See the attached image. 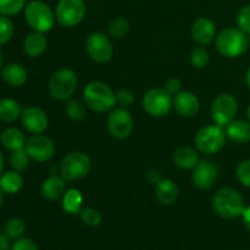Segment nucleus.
<instances>
[{"instance_id":"nucleus-1","label":"nucleus","mask_w":250,"mask_h":250,"mask_svg":"<svg viewBox=\"0 0 250 250\" xmlns=\"http://www.w3.org/2000/svg\"><path fill=\"white\" fill-rule=\"evenodd\" d=\"M215 214L225 220H234L242 216L246 209V202L241 193L231 187H224L216 190L211 200Z\"/></svg>"},{"instance_id":"nucleus-2","label":"nucleus","mask_w":250,"mask_h":250,"mask_svg":"<svg viewBox=\"0 0 250 250\" xmlns=\"http://www.w3.org/2000/svg\"><path fill=\"white\" fill-rule=\"evenodd\" d=\"M217 51L227 59H237L243 55L249 48V39L242 29L227 27L215 38Z\"/></svg>"},{"instance_id":"nucleus-3","label":"nucleus","mask_w":250,"mask_h":250,"mask_svg":"<svg viewBox=\"0 0 250 250\" xmlns=\"http://www.w3.org/2000/svg\"><path fill=\"white\" fill-rule=\"evenodd\" d=\"M83 99L90 110L103 114L114 109L116 105V93L106 83L93 81L83 89Z\"/></svg>"},{"instance_id":"nucleus-4","label":"nucleus","mask_w":250,"mask_h":250,"mask_svg":"<svg viewBox=\"0 0 250 250\" xmlns=\"http://www.w3.org/2000/svg\"><path fill=\"white\" fill-rule=\"evenodd\" d=\"M23 10L24 20L33 31L46 33L55 26V11H53L46 2L42 0H31L27 2Z\"/></svg>"},{"instance_id":"nucleus-5","label":"nucleus","mask_w":250,"mask_h":250,"mask_svg":"<svg viewBox=\"0 0 250 250\" xmlns=\"http://www.w3.org/2000/svg\"><path fill=\"white\" fill-rule=\"evenodd\" d=\"M226 132L219 125H208L198 129L194 136V144L198 150L207 155H212L225 148Z\"/></svg>"},{"instance_id":"nucleus-6","label":"nucleus","mask_w":250,"mask_h":250,"mask_svg":"<svg viewBox=\"0 0 250 250\" xmlns=\"http://www.w3.org/2000/svg\"><path fill=\"white\" fill-rule=\"evenodd\" d=\"M78 85V78L71 68H60L55 71L49 81L48 90L53 99L66 102L75 94Z\"/></svg>"},{"instance_id":"nucleus-7","label":"nucleus","mask_w":250,"mask_h":250,"mask_svg":"<svg viewBox=\"0 0 250 250\" xmlns=\"http://www.w3.org/2000/svg\"><path fill=\"white\" fill-rule=\"evenodd\" d=\"M142 105L149 116L164 117L173 107V97L165 88H151L143 95Z\"/></svg>"},{"instance_id":"nucleus-8","label":"nucleus","mask_w":250,"mask_h":250,"mask_svg":"<svg viewBox=\"0 0 250 250\" xmlns=\"http://www.w3.org/2000/svg\"><path fill=\"white\" fill-rule=\"evenodd\" d=\"M90 166L92 163L87 154L83 151H72L61 161L60 172L66 181H77L89 173Z\"/></svg>"},{"instance_id":"nucleus-9","label":"nucleus","mask_w":250,"mask_h":250,"mask_svg":"<svg viewBox=\"0 0 250 250\" xmlns=\"http://www.w3.org/2000/svg\"><path fill=\"white\" fill-rule=\"evenodd\" d=\"M87 7L83 0H60L55 7V17L62 27H75L84 19Z\"/></svg>"},{"instance_id":"nucleus-10","label":"nucleus","mask_w":250,"mask_h":250,"mask_svg":"<svg viewBox=\"0 0 250 250\" xmlns=\"http://www.w3.org/2000/svg\"><path fill=\"white\" fill-rule=\"evenodd\" d=\"M238 114V102L229 93L217 95L211 104V117L215 125L226 127Z\"/></svg>"},{"instance_id":"nucleus-11","label":"nucleus","mask_w":250,"mask_h":250,"mask_svg":"<svg viewBox=\"0 0 250 250\" xmlns=\"http://www.w3.org/2000/svg\"><path fill=\"white\" fill-rule=\"evenodd\" d=\"M85 50L93 61L106 63L114 56V46L109 37L103 32H93L85 41Z\"/></svg>"},{"instance_id":"nucleus-12","label":"nucleus","mask_w":250,"mask_h":250,"mask_svg":"<svg viewBox=\"0 0 250 250\" xmlns=\"http://www.w3.org/2000/svg\"><path fill=\"white\" fill-rule=\"evenodd\" d=\"M109 133L115 139H126L132 134L134 128V121L131 112L125 107L114 109L107 116L106 121Z\"/></svg>"},{"instance_id":"nucleus-13","label":"nucleus","mask_w":250,"mask_h":250,"mask_svg":"<svg viewBox=\"0 0 250 250\" xmlns=\"http://www.w3.org/2000/svg\"><path fill=\"white\" fill-rule=\"evenodd\" d=\"M24 150L29 155L31 160L37 163H46L55 155V144L44 134H33L29 137L24 146Z\"/></svg>"},{"instance_id":"nucleus-14","label":"nucleus","mask_w":250,"mask_h":250,"mask_svg":"<svg viewBox=\"0 0 250 250\" xmlns=\"http://www.w3.org/2000/svg\"><path fill=\"white\" fill-rule=\"evenodd\" d=\"M217 177H219V167L216 163L209 159L200 160L193 168L192 181L198 189L208 190L212 188L216 183Z\"/></svg>"},{"instance_id":"nucleus-15","label":"nucleus","mask_w":250,"mask_h":250,"mask_svg":"<svg viewBox=\"0 0 250 250\" xmlns=\"http://www.w3.org/2000/svg\"><path fill=\"white\" fill-rule=\"evenodd\" d=\"M21 124L27 132L32 134H41L48 128L49 119L42 107L28 106L22 110Z\"/></svg>"},{"instance_id":"nucleus-16","label":"nucleus","mask_w":250,"mask_h":250,"mask_svg":"<svg viewBox=\"0 0 250 250\" xmlns=\"http://www.w3.org/2000/svg\"><path fill=\"white\" fill-rule=\"evenodd\" d=\"M193 41L199 45H209L216 38V26L209 17H199L190 28Z\"/></svg>"},{"instance_id":"nucleus-17","label":"nucleus","mask_w":250,"mask_h":250,"mask_svg":"<svg viewBox=\"0 0 250 250\" xmlns=\"http://www.w3.org/2000/svg\"><path fill=\"white\" fill-rule=\"evenodd\" d=\"M173 109L180 116L193 117L199 111L200 102L194 93L181 90L173 97Z\"/></svg>"},{"instance_id":"nucleus-18","label":"nucleus","mask_w":250,"mask_h":250,"mask_svg":"<svg viewBox=\"0 0 250 250\" xmlns=\"http://www.w3.org/2000/svg\"><path fill=\"white\" fill-rule=\"evenodd\" d=\"M0 75H1L2 81H4L7 85L14 88H19L22 87V85L27 82L28 71H27V68L24 67L22 63L10 62L2 67Z\"/></svg>"},{"instance_id":"nucleus-19","label":"nucleus","mask_w":250,"mask_h":250,"mask_svg":"<svg viewBox=\"0 0 250 250\" xmlns=\"http://www.w3.org/2000/svg\"><path fill=\"white\" fill-rule=\"evenodd\" d=\"M178 186L170 178H161L156 182L155 197L163 205H172L178 198Z\"/></svg>"},{"instance_id":"nucleus-20","label":"nucleus","mask_w":250,"mask_h":250,"mask_svg":"<svg viewBox=\"0 0 250 250\" xmlns=\"http://www.w3.org/2000/svg\"><path fill=\"white\" fill-rule=\"evenodd\" d=\"M48 49V39L42 32L33 31L28 33L23 41V50L29 58H39Z\"/></svg>"},{"instance_id":"nucleus-21","label":"nucleus","mask_w":250,"mask_h":250,"mask_svg":"<svg viewBox=\"0 0 250 250\" xmlns=\"http://www.w3.org/2000/svg\"><path fill=\"white\" fill-rule=\"evenodd\" d=\"M41 192L46 200L55 202L62 198L63 193L66 192V180L62 176L61 177L56 175L50 176L42 183Z\"/></svg>"},{"instance_id":"nucleus-22","label":"nucleus","mask_w":250,"mask_h":250,"mask_svg":"<svg viewBox=\"0 0 250 250\" xmlns=\"http://www.w3.org/2000/svg\"><path fill=\"white\" fill-rule=\"evenodd\" d=\"M225 132L229 141L237 144L250 142V122L246 120H233L225 127Z\"/></svg>"},{"instance_id":"nucleus-23","label":"nucleus","mask_w":250,"mask_h":250,"mask_svg":"<svg viewBox=\"0 0 250 250\" xmlns=\"http://www.w3.org/2000/svg\"><path fill=\"white\" fill-rule=\"evenodd\" d=\"M0 142H1L2 146L10 151L19 150V149H23L26 146V137H24L23 132L17 127H7L6 129L1 132L0 134Z\"/></svg>"},{"instance_id":"nucleus-24","label":"nucleus","mask_w":250,"mask_h":250,"mask_svg":"<svg viewBox=\"0 0 250 250\" xmlns=\"http://www.w3.org/2000/svg\"><path fill=\"white\" fill-rule=\"evenodd\" d=\"M199 161V155L192 146H181L173 154V163L182 170H193Z\"/></svg>"},{"instance_id":"nucleus-25","label":"nucleus","mask_w":250,"mask_h":250,"mask_svg":"<svg viewBox=\"0 0 250 250\" xmlns=\"http://www.w3.org/2000/svg\"><path fill=\"white\" fill-rule=\"evenodd\" d=\"M22 107L19 102L11 98L0 99V121L5 124H11L21 119Z\"/></svg>"},{"instance_id":"nucleus-26","label":"nucleus","mask_w":250,"mask_h":250,"mask_svg":"<svg viewBox=\"0 0 250 250\" xmlns=\"http://www.w3.org/2000/svg\"><path fill=\"white\" fill-rule=\"evenodd\" d=\"M83 195L77 188L66 189L62 195V209L68 215H80L82 211Z\"/></svg>"},{"instance_id":"nucleus-27","label":"nucleus","mask_w":250,"mask_h":250,"mask_svg":"<svg viewBox=\"0 0 250 250\" xmlns=\"http://www.w3.org/2000/svg\"><path fill=\"white\" fill-rule=\"evenodd\" d=\"M23 187V177L17 171H6L0 176V188L5 194H17Z\"/></svg>"},{"instance_id":"nucleus-28","label":"nucleus","mask_w":250,"mask_h":250,"mask_svg":"<svg viewBox=\"0 0 250 250\" xmlns=\"http://www.w3.org/2000/svg\"><path fill=\"white\" fill-rule=\"evenodd\" d=\"M65 111L68 119H71L72 121L81 122L85 119V116H87L85 103L81 102V100L78 99H72V98L66 100Z\"/></svg>"},{"instance_id":"nucleus-29","label":"nucleus","mask_w":250,"mask_h":250,"mask_svg":"<svg viewBox=\"0 0 250 250\" xmlns=\"http://www.w3.org/2000/svg\"><path fill=\"white\" fill-rule=\"evenodd\" d=\"M129 31V22L128 20L125 19V17L119 16L112 19L111 21L107 24V33L109 36L114 37V38L120 39L124 38Z\"/></svg>"},{"instance_id":"nucleus-30","label":"nucleus","mask_w":250,"mask_h":250,"mask_svg":"<svg viewBox=\"0 0 250 250\" xmlns=\"http://www.w3.org/2000/svg\"><path fill=\"white\" fill-rule=\"evenodd\" d=\"M24 231H26V224L20 217H12L9 221L5 224L4 233L9 237L11 241H16V239L21 238L23 236Z\"/></svg>"},{"instance_id":"nucleus-31","label":"nucleus","mask_w":250,"mask_h":250,"mask_svg":"<svg viewBox=\"0 0 250 250\" xmlns=\"http://www.w3.org/2000/svg\"><path fill=\"white\" fill-rule=\"evenodd\" d=\"M29 161H31V158L24 150V148L12 151L11 156H10V166L12 170L17 171V172L27 170V167L29 166Z\"/></svg>"},{"instance_id":"nucleus-32","label":"nucleus","mask_w":250,"mask_h":250,"mask_svg":"<svg viewBox=\"0 0 250 250\" xmlns=\"http://www.w3.org/2000/svg\"><path fill=\"white\" fill-rule=\"evenodd\" d=\"M190 63H192L193 67L198 68V70H202L205 68L210 62V55L208 53V50L205 48H203L202 45L197 46V48L193 49L190 51L189 55Z\"/></svg>"},{"instance_id":"nucleus-33","label":"nucleus","mask_w":250,"mask_h":250,"mask_svg":"<svg viewBox=\"0 0 250 250\" xmlns=\"http://www.w3.org/2000/svg\"><path fill=\"white\" fill-rule=\"evenodd\" d=\"M26 6V0H0V15L15 16Z\"/></svg>"},{"instance_id":"nucleus-34","label":"nucleus","mask_w":250,"mask_h":250,"mask_svg":"<svg viewBox=\"0 0 250 250\" xmlns=\"http://www.w3.org/2000/svg\"><path fill=\"white\" fill-rule=\"evenodd\" d=\"M15 27L10 17L0 15V46L5 45L11 41L14 36Z\"/></svg>"},{"instance_id":"nucleus-35","label":"nucleus","mask_w":250,"mask_h":250,"mask_svg":"<svg viewBox=\"0 0 250 250\" xmlns=\"http://www.w3.org/2000/svg\"><path fill=\"white\" fill-rule=\"evenodd\" d=\"M80 216L81 220L83 221V224H85L89 227L99 226L100 222H102V214H100L97 209H93V208H85V209H82Z\"/></svg>"},{"instance_id":"nucleus-36","label":"nucleus","mask_w":250,"mask_h":250,"mask_svg":"<svg viewBox=\"0 0 250 250\" xmlns=\"http://www.w3.org/2000/svg\"><path fill=\"white\" fill-rule=\"evenodd\" d=\"M237 180L242 186L250 188V159L241 161L236 168Z\"/></svg>"},{"instance_id":"nucleus-37","label":"nucleus","mask_w":250,"mask_h":250,"mask_svg":"<svg viewBox=\"0 0 250 250\" xmlns=\"http://www.w3.org/2000/svg\"><path fill=\"white\" fill-rule=\"evenodd\" d=\"M237 24L239 29L250 36V4L241 7L237 14Z\"/></svg>"},{"instance_id":"nucleus-38","label":"nucleus","mask_w":250,"mask_h":250,"mask_svg":"<svg viewBox=\"0 0 250 250\" xmlns=\"http://www.w3.org/2000/svg\"><path fill=\"white\" fill-rule=\"evenodd\" d=\"M134 99H136L134 93L128 88H121L116 92V104H119L120 107L127 109L133 104Z\"/></svg>"},{"instance_id":"nucleus-39","label":"nucleus","mask_w":250,"mask_h":250,"mask_svg":"<svg viewBox=\"0 0 250 250\" xmlns=\"http://www.w3.org/2000/svg\"><path fill=\"white\" fill-rule=\"evenodd\" d=\"M11 250H39V248L36 242L32 241L31 238L21 237L14 242Z\"/></svg>"},{"instance_id":"nucleus-40","label":"nucleus","mask_w":250,"mask_h":250,"mask_svg":"<svg viewBox=\"0 0 250 250\" xmlns=\"http://www.w3.org/2000/svg\"><path fill=\"white\" fill-rule=\"evenodd\" d=\"M181 89H182V82H181L180 78L172 77L170 80H167V82L165 83V90L168 94L172 95V97L178 94L181 92Z\"/></svg>"},{"instance_id":"nucleus-41","label":"nucleus","mask_w":250,"mask_h":250,"mask_svg":"<svg viewBox=\"0 0 250 250\" xmlns=\"http://www.w3.org/2000/svg\"><path fill=\"white\" fill-rule=\"evenodd\" d=\"M241 217H242V220H243V224H244V226H246V229L250 232V204L247 205Z\"/></svg>"},{"instance_id":"nucleus-42","label":"nucleus","mask_w":250,"mask_h":250,"mask_svg":"<svg viewBox=\"0 0 250 250\" xmlns=\"http://www.w3.org/2000/svg\"><path fill=\"white\" fill-rule=\"evenodd\" d=\"M10 241H11V239H10L6 234L0 232V250H9Z\"/></svg>"},{"instance_id":"nucleus-43","label":"nucleus","mask_w":250,"mask_h":250,"mask_svg":"<svg viewBox=\"0 0 250 250\" xmlns=\"http://www.w3.org/2000/svg\"><path fill=\"white\" fill-rule=\"evenodd\" d=\"M2 171H4V156H2L1 151H0V176H1Z\"/></svg>"},{"instance_id":"nucleus-44","label":"nucleus","mask_w":250,"mask_h":250,"mask_svg":"<svg viewBox=\"0 0 250 250\" xmlns=\"http://www.w3.org/2000/svg\"><path fill=\"white\" fill-rule=\"evenodd\" d=\"M246 83H247V87L249 88L250 90V66L248 68V71H247V75H246Z\"/></svg>"},{"instance_id":"nucleus-45","label":"nucleus","mask_w":250,"mask_h":250,"mask_svg":"<svg viewBox=\"0 0 250 250\" xmlns=\"http://www.w3.org/2000/svg\"><path fill=\"white\" fill-rule=\"evenodd\" d=\"M2 63H4V58H2V53H1V50H0V72H1L2 67H4V66H2Z\"/></svg>"},{"instance_id":"nucleus-46","label":"nucleus","mask_w":250,"mask_h":250,"mask_svg":"<svg viewBox=\"0 0 250 250\" xmlns=\"http://www.w3.org/2000/svg\"><path fill=\"white\" fill-rule=\"evenodd\" d=\"M2 200H4V193H2L1 188H0V209L2 207Z\"/></svg>"},{"instance_id":"nucleus-47","label":"nucleus","mask_w":250,"mask_h":250,"mask_svg":"<svg viewBox=\"0 0 250 250\" xmlns=\"http://www.w3.org/2000/svg\"><path fill=\"white\" fill-rule=\"evenodd\" d=\"M247 116H248V121L250 122V104H249L248 109H247Z\"/></svg>"},{"instance_id":"nucleus-48","label":"nucleus","mask_w":250,"mask_h":250,"mask_svg":"<svg viewBox=\"0 0 250 250\" xmlns=\"http://www.w3.org/2000/svg\"><path fill=\"white\" fill-rule=\"evenodd\" d=\"M248 39H249V48H250V36H249V38H248Z\"/></svg>"},{"instance_id":"nucleus-49","label":"nucleus","mask_w":250,"mask_h":250,"mask_svg":"<svg viewBox=\"0 0 250 250\" xmlns=\"http://www.w3.org/2000/svg\"><path fill=\"white\" fill-rule=\"evenodd\" d=\"M0 134H1V132H0Z\"/></svg>"}]
</instances>
